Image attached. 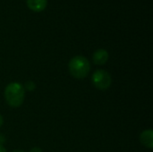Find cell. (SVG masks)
<instances>
[{
	"mask_svg": "<svg viewBox=\"0 0 153 152\" xmlns=\"http://www.w3.org/2000/svg\"><path fill=\"white\" fill-rule=\"evenodd\" d=\"M13 152H23V151H15Z\"/></svg>",
	"mask_w": 153,
	"mask_h": 152,
	"instance_id": "12",
	"label": "cell"
},
{
	"mask_svg": "<svg viewBox=\"0 0 153 152\" xmlns=\"http://www.w3.org/2000/svg\"><path fill=\"white\" fill-rule=\"evenodd\" d=\"M92 82L99 90H107L110 87L112 80L110 74L104 70H98L92 75Z\"/></svg>",
	"mask_w": 153,
	"mask_h": 152,
	"instance_id": "3",
	"label": "cell"
},
{
	"mask_svg": "<svg viewBox=\"0 0 153 152\" xmlns=\"http://www.w3.org/2000/svg\"><path fill=\"white\" fill-rule=\"evenodd\" d=\"M108 59V53L105 49H98L93 54V62L96 65H101L106 64Z\"/></svg>",
	"mask_w": 153,
	"mask_h": 152,
	"instance_id": "4",
	"label": "cell"
},
{
	"mask_svg": "<svg viewBox=\"0 0 153 152\" xmlns=\"http://www.w3.org/2000/svg\"><path fill=\"white\" fill-rule=\"evenodd\" d=\"M3 123H4V119H3V117H2V116L0 115V127L3 125Z\"/></svg>",
	"mask_w": 153,
	"mask_h": 152,
	"instance_id": "10",
	"label": "cell"
},
{
	"mask_svg": "<svg viewBox=\"0 0 153 152\" xmlns=\"http://www.w3.org/2000/svg\"><path fill=\"white\" fill-rule=\"evenodd\" d=\"M0 152H6L5 149L3 146H1V145H0Z\"/></svg>",
	"mask_w": 153,
	"mask_h": 152,
	"instance_id": "11",
	"label": "cell"
},
{
	"mask_svg": "<svg viewBox=\"0 0 153 152\" xmlns=\"http://www.w3.org/2000/svg\"><path fill=\"white\" fill-rule=\"evenodd\" d=\"M36 88V84L32 82V81H29L25 83V89L28 90L29 91H31V90H34Z\"/></svg>",
	"mask_w": 153,
	"mask_h": 152,
	"instance_id": "7",
	"label": "cell"
},
{
	"mask_svg": "<svg viewBox=\"0 0 153 152\" xmlns=\"http://www.w3.org/2000/svg\"><path fill=\"white\" fill-rule=\"evenodd\" d=\"M48 0H27V4L30 9L34 12H40L47 6Z\"/></svg>",
	"mask_w": 153,
	"mask_h": 152,
	"instance_id": "5",
	"label": "cell"
},
{
	"mask_svg": "<svg viewBox=\"0 0 153 152\" xmlns=\"http://www.w3.org/2000/svg\"><path fill=\"white\" fill-rule=\"evenodd\" d=\"M5 142V137L3 134H0V145L3 146L2 144H4Z\"/></svg>",
	"mask_w": 153,
	"mask_h": 152,
	"instance_id": "8",
	"label": "cell"
},
{
	"mask_svg": "<svg viewBox=\"0 0 153 152\" xmlns=\"http://www.w3.org/2000/svg\"><path fill=\"white\" fill-rule=\"evenodd\" d=\"M30 152H42V150L40 148H38V147H35V148H32L30 150Z\"/></svg>",
	"mask_w": 153,
	"mask_h": 152,
	"instance_id": "9",
	"label": "cell"
},
{
	"mask_svg": "<svg viewBox=\"0 0 153 152\" xmlns=\"http://www.w3.org/2000/svg\"><path fill=\"white\" fill-rule=\"evenodd\" d=\"M140 140H141V142H142L144 146H146V147L152 149L153 147L152 131V130L144 131V132L141 134Z\"/></svg>",
	"mask_w": 153,
	"mask_h": 152,
	"instance_id": "6",
	"label": "cell"
},
{
	"mask_svg": "<svg viewBox=\"0 0 153 152\" xmlns=\"http://www.w3.org/2000/svg\"><path fill=\"white\" fill-rule=\"evenodd\" d=\"M24 93V88L22 84L18 82H12L5 88L4 98L10 107L18 108L23 103Z\"/></svg>",
	"mask_w": 153,
	"mask_h": 152,
	"instance_id": "1",
	"label": "cell"
},
{
	"mask_svg": "<svg viewBox=\"0 0 153 152\" xmlns=\"http://www.w3.org/2000/svg\"><path fill=\"white\" fill-rule=\"evenodd\" d=\"M91 70V65L88 59L82 56L73 57L69 62L70 73L76 79L85 78Z\"/></svg>",
	"mask_w": 153,
	"mask_h": 152,
	"instance_id": "2",
	"label": "cell"
}]
</instances>
